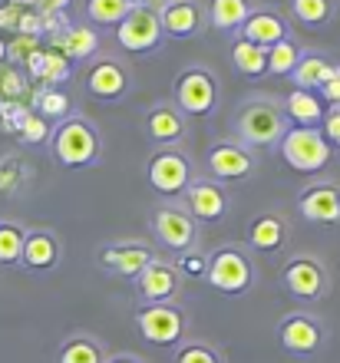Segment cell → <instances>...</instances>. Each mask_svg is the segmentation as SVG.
Returning <instances> with one entry per match:
<instances>
[{
	"label": "cell",
	"mask_w": 340,
	"mask_h": 363,
	"mask_svg": "<svg viewBox=\"0 0 340 363\" xmlns=\"http://www.w3.org/2000/svg\"><path fill=\"white\" fill-rule=\"evenodd\" d=\"M291 129L281 109V99L271 93H251L238 103L231 116V135L248 149H278L281 135Z\"/></svg>",
	"instance_id": "obj_1"
},
{
	"label": "cell",
	"mask_w": 340,
	"mask_h": 363,
	"mask_svg": "<svg viewBox=\"0 0 340 363\" xmlns=\"http://www.w3.org/2000/svg\"><path fill=\"white\" fill-rule=\"evenodd\" d=\"M142 133L149 139L152 149H165V145H185L192 133V119L182 113L172 99H159L142 113Z\"/></svg>",
	"instance_id": "obj_16"
},
{
	"label": "cell",
	"mask_w": 340,
	"mask_h": 363,
	"mask_svg": "<svg viewBox=\"0 0 340 363\" xmlns=\"http://www.w3.org/2000/svg\"><path fill=\"white\" fill-rule=\"evenodd\" d=\"M231 67L248 79L268 77V50L255 47V43H248V40H241V37H235L231 40Z\"/></svg>",
	"instance_id": "obj_28"
},
{
	"label": "cell",
	"mask_w": 340,
	"mask_h": 363,
	"mask_svg": "<svg viewBox=\"0 0 340 363\" xmlns=\"http://www.w3.org/2000/svg\"><path fill=\"white\" fill-rule=\"evenodd\" d=\"M281 109L287 116L291 125H321L327 106L317 93H304V89H291V93L281 99Z\"/></svg>",
	"instance_id": "obj_27"
},
{
	"label": "cell",
	"mask_w": 340,
	"mask_h": 363,
	"mask_svg": "<svg viewBox=\"0 0 340 363\" xmlns=\"http://www.w3.org/2000/svg\"><path fill=\"white\" fill-rule=\"evenodd\" d=\"M334 69V60L324 53V50H307L304 47L301 60H297V67L291 69V83L294 89H304V93H317V89L327 83V77H331Z\"/></svg>",
	"instance_id": "obj_24"
},
{
	"label": "cell",
	"mask_w": 340,
	"mask_h": 363,
	"mask_svg": "<svg viewBox=\"0 0 340 363\" xmlns=\"http://www.w3.org/2000/svg\"><path fill=\"white\" fill-rule=\"evenodd\" d=\"M258 159L255 149H248L245 143H238L235 135L228 139H215V143L205 149V175L218 185H241V182L255 179L258 175Z\"/></svg>",
	"instance_id": "obj_10"
},
{
	"label": "cell",
	"mask_w": 340,
	"mask_h": 363,
	"mask_svg": "<svg viewBox=\"0 0 340 363\" xmlns=\"http://www.w3.org/2000/svg\"><path fill=\"white\" fill-rule=\"evenodd\" d=\"M116 43L129 57H152L165 47V33H162L159 13L155 7H133L116 27Z\"/></svg>",
	"instance_id": "obj_14"
},
{
	"label": "cell",
	"mask_w": 340,
	"mask_h": 363,
	"mask_svg": "<svg viewBox=\"0 0 340 363\" xmlns=\"http://www.w3.org/2000/svg\"><path fill=\"white\" fill-rule=\"evenodd\" d=\"M27 67L37 73L47 86H57L70 77V60L60 53V50H37L33 57L27 60Z\"/></svg>",
	"instance_id": "obj_32"
},
{
	"label": "cell",
	"mask_w": 340,
	"mask_h": 363,
	"mask_svg": "<svg viewBox=\"0 0 340 363\" xmlns=\"http://www.w3.org/2000/svg\"><path fill=\"white\" fill-rule=\"evenodd\" d=\"M199 179V165L185 145H165L152 149L146 159V182L162 201H182L189 185Z\"/></svg>",
	"instance_id": "obj_4"
},
{
	"label": "cell",
	"mask_w": 340,
	"mask_h": 363,
	"mask_svg": "<svg viewBox=\"0 0 340 363\" xmlns=\"http://www.w3.org/2000/svg\"><path fill=\"white\" fill-rule=\"evenodd\" d=\"M317 96H321L327 106H340V63H334L331 77H327V83L317 89Z\"/></svg>",
	"instance_id": "obj_39"
},
{
	"label": "cell",
	"mask_w": 340,
	"mask_h": 363,
	"mask_svg": "<svg viewBox=\"0 0 340 363\" xmlns=\"http://www.w3.org/2000/svg\"><path fill=\"white\" fill-rule=\"evenodd\" d=\"M331 268L324 264L321 255L297 251L281 264V291L297 304H317L331 294Z\"/></svg>",
	"instance_id": "obj_7"
},
{
	"label": "cell",
	"mask_w": 340,
	"mask_h": 363,
	"mask_svg": "<svg viewBox=\"0 0 340 363\" xmlns=\"http://www.w3.org/2000/svg\"><path fill=\"white\" fill-rule=\"evenodd\" d=\"M60 53L70 60V63H89V60L99 53L103 40H99V30L89 27L86 20H76V23H67L63 33L57 37Z\"/></svg>",
	"instance_id": "obj_23"
},
{
	"label": "cell",
	"mask_w": 340,
	"mask_h": 363,
	"mask_svg": "<svg viewBox=\"0 0 340 363\" xmlns=\"http://www.w3.org/2000/svg\"><path fill=\"white\" fill-rule=\"evenodd\" d=\"M155 13H159L165 40H192L205 33L208 27V13L202 0H162Z\"/></svg>",
	"instance_id": "obj_19"
},
{
	"label": "cell",
	"mask_w": 340,
	"mask_h": 363,
	"mask_svg": "<svg viewBox=\"0 0 340 363\" xmlns=\"http://www.w3.org/2000/svg\"><path fill=\"white\" fill-rule=\"evenodd\" d=\"M136 334L146 340V344L159 347V350H175L179 344L189 340V327L192 317L189 311L179 304H139L133 314Z\"/></svg>",
	"instance_id": "obj_6"
},
{
	"label": "cell",
	"mask_w": 340,
	"mask_h": 363,
	"mask_svg": "<svg viewBox=\"0 0 340 363\" xmlns=\"http://www.w3.org/2000/svg\"><path fill=\"white\" fill-rule=\"evenodd\" d=\"M294 208L314 228H340V182L331 175H314L297 189Z\"/></svg>",
	"instance_id": "obj_13"
},
{
	"label": "cell",
	"mask_w": 340,
	"mask_h": 363,
	"mask_svg": "<svg viewBox=\"0 0 340 363\" xmlns=\"http://www.w3.org/2000/svg\"><path fill=\"white\" fill-rule=\"evenodd\" d=\"M37 106V116L40 119H47V123H63L67 116H73V106H70V96L60 93L57 86H43L33 99Z\"/></svg>",
	"instance_id": "obj_35"
},
{
	"label": "cell",
	"mask_w": 340,
	"mask_h": 363,
	"mask_svg": "<svg viewBox=\"0 0 340 363\" xmlns=\"http://www.w3.org/2000/svg\"><path fill=\"white\" fill-rule=\"evenodd\" d=\"M317 129H321V135L327 139L331 149H340V106H327V113H324Z\"/></svg>",
	"instance_id": "obj_36"
},
{
	"label": "cell",
	"mask_w": 340,
	"mask_h": 363,
	"mask_svg": "<svg viewBox=\"0 0 340 363\" xmlns=\"http://www.w3.org/2000/svg\"><path fill=\"white\" fill-rule=\"evenodd\" d=\"M175 268L182 271V277H185V281H192V277H205V255H202V251H189V255H179Z\"/></svg>",
	"instance_id": "obj_37"
},
{
	"label": "cell",
	"mask_w": 340,
	"mask_h": 363,
	"mask_svg": "<svg viewBox=\"0 0 340 363\" xmlns=\"http://www.w3.org/2000/svg\"><path fill=\"white\" fill-rule=\"evenodd\" d=\"M291 20H297L307 30H324L337 17V0H291L287 7Z\"/></svg>",
	"instance_id": "obj_30"
},
{
	"label": "cell",
	"mask_w": 340,
	"mask_h": 363,
	"mask_svg": "<svg viewBox=\"0 0 340 363\" xmlns=\"http://www.w3.org/2000/svg\"><path fill=\"white\" fill-rule=\"evenodd\" d=\"M20 139H23V143H43V139H50L47 119H40V116H27V119L20 123Z\"/></svg>",
	"instance_id": "obj_38"
},
{
	"label": "cell",
	"mask_w": 340,
	"mask_h": 363,
	"mask_svg": "<svg viewBox=\"0 0 340 363\" xmlns=\"http://www.w3.org/2000/svg\"><path fill=\"white\" fill-rule=\"evenodd\" d=\"M27 225L17 218H0V268H20Z\"/></svg>",
	"instance_id": "obj_31"
},
{
	"label": "cell",
	"mask_w": 340,
	"mask_h": 363,
	"mask_svg": "<svg viewBox=\"0 0 340 363\" xmlns=\"http://www.w3.org/2000/svg\"><path fill=\"white\" fill-rule=\"evenodd\" d=\"M129 4H133V7H159L162 0H129Z\"/></svg>",
	"instance_id": "obj_42"
},
{
	"label": "cell",
	"mask_w": 340,
	"mask_h": 363,
	"mask_svg": "<svg viewBox=\"0 0 340 363\" xmlns=\"http://www.w3.org/2000/svg\"><path fill=\"white\" fill-rule=\"evenodd\" d=\"M301 53H304V43H297V37L268 47V77H291V69L297 67Z\"/></svg>",
	"instance_id": "obj_33"
},
{
	"label": "cell",
	"mask_w": 340,
	"mask_h": 363,
	"mask_svg": "<svg viewBox=\"0 0 340 363\" xmlns=\"http://www.w3.org/2000/svg\"><path fill=\"white\" fill-rule=\"evenodd\" d=\"M129 10H133L129 0H86L83 4V20L96 30H116Z\"/></svg>",
	"instance_id": "obj_29"
},
{
	"label": "cell",
	"mask_w": 340,
	"mask_h": 363,
	"mask_svg": "<svg viewBox=\"0 0 340 363\" xmlns=\"http://www.w3.org/2000/svg\"><path fill=\"white\" fill-rule=\"evenodd\" d=\"M4 60H7V43L0 40V63H4Z\"/></svg>",
	"instance_id": "obj_43"
},
{
	"label": "cell",
	"mask_w": 340,
	"mask_h": 363,
	"mask_svg": "<svg viewBox=\"0 0 340 363\" xmlns=\"http://www.w3.org/2000/svg\"><path fill=\"white\" fill-rule=\"evenodd\" d=\"M235 37L255 43V47H274V43H284V40L294 37L291 17H284L278 7H255V13L241 23Z\"/></svg>",
	"instance_id": "obj_22"
},
{
	"label": "cell",
	"mask_w": 340,
	"mask_h": 363,
	"mask_svg": "<svg viewBox=\"0 0 340 363\" xmlns=\"http://www.w3.org/2000/svg\"><path fill=\"white\" fill-rule=\"evenodd\" d=\"M152 258H159L155 248L142 238H116L106 241L103 248L96 251V264L103 271H109L113 277H123V281H136L139 271L149 264Z\"/></svg>",
	"instance_id": "obj_17"
},
{
	"label": "cell",
	"mask_w": 340,
	"mask_h": 363,
	"mask_svg": "<svg viewBox=\"0 0 340 363\" xmlns=\"http://www.w3.org/2000/svg\"><path fill=\"white\" fill-rule=\"evenodd\" d=\"M50 155L63 169H93L103 162V133L83 113L67 116L50 129Z\"/></svg>",
	"instance_id": "obj_2"
},
{
	"label": "cell",
	"mask_w": 340,
	"mask_h": 363,
	"mask_svg": "<svg viewBox=\"0 0 340 363\" xmlns=\"http://www.w3.org/2000/svg\"><path fill=\"white\" fill-rule=\"evenodd\" d=\"M258 0H208V27L221 30V33H238L251 13H255Z\"/></svg>",
	"instance_id": "obj_26"
},
{
	"label": "cell",
	"mask_w": 340,
	"mask_h": 363,
	"mask_svg": "<svg viewBox=\"0 0 340 363\" xmlns=\"http://www.w3.org/2000/svg\"><path fill=\"white\" fill-rule=\"evenodd\" d=\"M278 152L284 155V162L301 175H321L334 159V149L321 135L317 125H291L278 143Z\"/></svg>",
	"instance_id": "obj_12"
},
{
	"label": "cell",
	"mask_w": 340,
	"mask_h": 363,
	"mask_svg": "<svg viewBox=\"0 0 340 363\" xmlns=\"http://www.w3.org/2000/svg\"><path fill=\"white\" fill-rule=\"evenodd\" d=\"M287 241H291V221L284 211L265 208L248 221L245 245L251 255H281L287 248Z\"/></svg>",
	"instance_id": "obj_20"
},
{
	"label": "cell",
	"mask_w": 340,
	"mask_h": 363,
	"mask_svg": "<svg viewBox=\"0 0 340 363\" xmlns=\"http://www.w3.org/2000/svg\"><path fill=\"white\" fill-rule=\"evenodd\" d=\"M182 208L189 211L199 225H221L228 218V211H231V199H228L225 185L212 182L208 175H199L189 185V191L182 195Z\"/></svg>",
	"instance_id": "obj_18"
},
{
	"label": "cell",
	"mask_w": 340,
	"mask_h": 363,
	"mask_svg": "<svg viewBox=\"0 0 340 363\" xmlns=\"http://www.w3.org/2000/svg\"><path fill=\"white\" fill-rule=\"evenodd\" d=\"M172 103L179 106L189 119H208L215 116L221 103V83L215 69L205 63H189L179 69V77L172 79Z\"/></svg>",
	"instance_id": "obj_5"
},
{
	"label": "cell",
	"mask_w": 340,
	"mask_h": 363,
	"mask_svg": "<svg viewBox=\"0 0 340 363\" xmlns=\"http://www.w3.org/2000/svg\"><path fill=\"white\" fill-rule=\"evenodd\" d=\"M149 228L152 238L159 241V248H165L175 258L189 255V251H199L202 245V225L182 208V201H159L152 208Z\"/></svg>",
	"instance_id": "obj_8"
},
{
	"label": "cell",
	"mask_w": 340,
	"mask_h": 363,
	"mask_svg": "<svg viewBox=\"0 0 340 363\" xmlns=\"http://www.w3.org/2000/svg\"><path fill=\"white\" fill-rule=\"evenodd\" d=\"M133 83H136L133 67H129V60H123L119 53L99 50V53L86 63L83 89L96 103H116V99H123V96L133 93Z\"/></svg>",
	"instance_id": "obj_11"
},
{
	"label": "cell",
	"mask_w": 340,
	"mask_h": 363,
	"mask_svg": "<svg viewBox=\"0 0 340 363\" xmlns=\"http://www.w3.org/2000/svg\"><path fill=\"white\" fill-rule=\"evenodd\" d=\"M63 261V241L53 228H27L23 238V255H20V268L30 274H50L60 268Z\"/></svg>",
	"instance_id": "obj_21"
},
{
	"label": "cell",
	"mask_w": 340,
	"mask_h": 363,
	"mask_svg": "<svg viewBox=\"0 0 340 363\" xmlns=\"http://www.w3.org/2000/svg\"><path fill=\"white\" fill-rule=\"evenodd\" d=\"M139 304H179L185 291V277L172 258H152L133 281Z\"/></svg>",
	"instance_id": "obj_15"
},
{
	"label": "cell",
	"mask_w": 340,
	"mask_h": 363,
	"mask_svg": "<svg viewBox=\"0 0 340 363\" xmlns=\"http://www.w3.org/2000/svg\"><path fill=\"white\" fill-rule=\"evenodd\" d=\"M202 281L225 297H245L258 287V261L248 251V245L225 241L205 255V277Z\"/></svg>",
	"instance_id": "obj_3"
},
{
	"label": "cell",
	"mask_w": 340,
	"mask_h": 363,
	"mask_svg": "<svg viewBox=\"0 0 340 363\" xmlns=\"http://www.w3.org/2000/svg\"><path fill=\"white\" fill-rule=\"evenodd\" d=\"M106 360H109V350L89 330H73L70 337H63V344L57 350V363H106Z\"/></svg>",
	"instance_id": "obj_25"
},
{
	"label": "cell",
	"mask_w": 340,
	"mask_h": 363,
	"mask_svg": "<svg viewBox=\"0 0 340 363\" xmlns=\"http://www.w3.org/2000/svg\"><path fill=\"white\" fill-rule=\"evenodd\" d=\"M47 10H53V13H60V10H67L70 7V0H40Z\"/></svg>",
	"instance_id": "obj_41"
},
{
	"label": "cell",
	"mask_w": 340,
	"mask_h": 363,
	"mask_svg": "<svg viewBox=\"0 0 340 363\" xmlns=\"http://www.w3.org/2000/svg\"><path fill=\"white\" fill-rule=\"evenodd\" d=\"M172 363H225V354L205 337H189L185 344L175 347Z\"/></svg>",
	"instance_id": "obj_34"
},
{
	"label": "cell",
	"mask_w": 340,
	"mask_h": 363,
	"mask_svg": "<svg viewBox=\"0 0 340 363\" xmlns=\"http://www.w3.org/2000/svg\"><path fill=\"white\" fill-rule=\"evenodd\" d=\"M274 337H278V347L291 357H314L321 354L327 340H331V330H327V320L321 314H314L307 307H294L274 324Z\"/></svg>",
	"instance_id": "obj_9"
},
{
	"label": "cell",
	"mask_w": 340,
	"mask_h": 363,
	"mask_svg": "<svg viewBox=\"0 0 340 363\" xmlns=\"http://www.w3.org/2000/svg\"><path fill=\"white\" fill-rule=\"evenodd\" d=\"M106 363H149V360H142L139 354H126L123 350V354H109V360Z\"/></svg>",
	"instance_id": "obj_40"
}]
</instances>
